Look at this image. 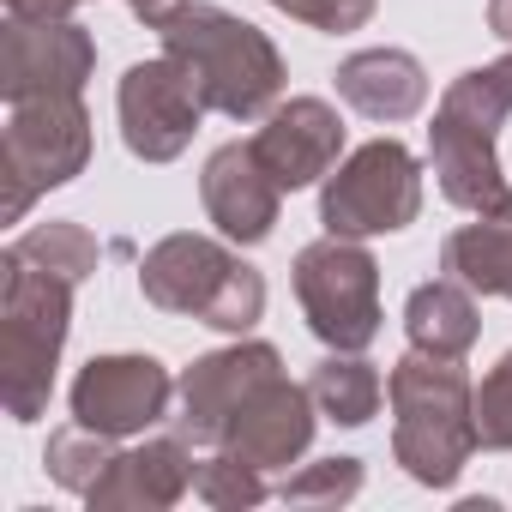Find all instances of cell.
<instances>
[{"instance_id":"obj_9","label":"cell","mask_w":512,"mask_h":512,"mask_svg":"<svg viewBox=\"0 0 512 512\" xmlns=\"http://www.w3.org/2000/svg\"><path fill=\"white\" fill-rule=\"evenodd\" d=\"M115 115H121V145L139 163H175L193 145V133L211 109H205L193 73L175 55H151V61H133L121 73Z\"/></svg>"},{"instance_id":"obj_25","label":"cell","mask_w":512,"mask_h":512,"mask_svg":"<svg viewBox=\"0 0 512 512\" xmlns=\"http://www.w3.org/2000/svg\"><path fill=\"white\" fill-rule=\"evenodd\" d=\"M476 446L482 452H512V350L476 386Z\"/></svg>"},{"instance_id":"obj_23","label":"cell","mask_w":512,"mask_h":512,"mask_svg":"<svg viewBox=\"0 0 512 512\" xmlns=\"http://www.w3.org/2000/svg\"><path fill=\"white\" fill-rule=\"evenodd\" d=\"M193 494L217 512H247V506H260L272 488H266V470H253L247 458L211 446V458H199V476H193Z\"/></svg>"},{"instance_id":"obj_15","label":"cell","mask_w":512,"mask_h":512,"mask_svg":"<svg viewBox=\"0 0 512 512\" xmlns=\"http://www.w3.org/2000/svg\"><path fill=\"white\" fill-rule=\"evenodd\" d=\"M253 151H260V163L278 175L284 193L314 187L344 157V115L326 97H290V103H278L266 115L260 133H253Z\"/></svg>"},{"instance_id":"obj_28","label":"cell","mask_w":512,"mask_h":512,"mask_svg":"<svg viewBox=\"0 0 512 512\" xmlns=\"http://www.w3.org/2000/svg\"><path fill=\"white\" fill-rule=\"evenodd\" d=\"M127 7H133V19H139V25H151V31H157V25L181 7V0H127Z\"/></svg>"},{"instance_id":"obj_29","label":"cell","mask_w":512,"mask_h":512,"mask_svg":"<svg viewBox=\"0 0 512 512\" xmlns=\"http://www.w3.org/2000/svg\"><path fill=\"white\" fill-rule=\"evenodd\" d=\"M488 31L500 43H512V0H488Z\"/></svg>"},{"instance_id":"obj_24","label":"cell","mask_w":512,"mask_h":512,"mask_svg":"<svg viewBox=\"0 0 512 512\" xmlns=\"http://www.w3.org/2000/svg\"><path fill=\"white\" fill-rule=\"evenodd\" d=\"M290 506H344L362 494V458H314L278 488Z\"/></svg>"},{"instance_id":"obj_27","label":"cell","mask_w":512,"mask_h":512,"mask_svg":"<svg viewBox=\"0 0 512 512\" xmlns=\"http://www.w3.org/2000/svg\"><path fill=\"white\" fill-rule=\"evenodd\" d=\"M85 0H7L13 19H73Z\"/></svg>"},{"instance_id":"obj_5","label":"cell","mask_w":512,"mask_h":512,"mask_svg":"<svg viewBox=\"0 0 512 512\" xmlns=\"http://www.w3.org/2000/svg\"><path fill=\"white\" fill-rule=\"evenodd\" d=\"M139 296L175 320H199L229 338H247L266 314V278L235 253V241H211L193 229L163 235L139 260Z\"/></svg>"},{"instance_id":"obj_20","label":"cell","mask_w":512,"mask_h":512,"mask_svg":"<svg viewBox=\"0 0 512 512\" xmlns=\"http://www.w3.org/2000/svg\"><path fill=\"white\" fill-rule=\"evenodd\" d=\"M308 392H314V404H320L326 422H338V428H368V422L380 416L386 380H380V368H374L362 350H332L326 362H314Z\"/></svg>"},{"instance_id":"obj_6","label":"cell","mask_w":512,"mask_h":512,"mask_svg":"<svg viewBox=\"0 0 512 512\" xmlns=\"http://www.w3.org/2000/svg\"><path fill=\"white\" fill-rule=\"evenodd\" d=\"M290 284H296L308 332L326 350H368L380 338L386 308H380V260L368 253V241L356 235L308 241L290 266Z\"/></svg>"},{"instance_id":"obj_13","label":"cell","mask_w":512,"mask_h":512,"mask_svg":"<svg viewBox=\"0 0 512 512\" xmlns=\"http://www.w3.org/2000/svg\"><path fill=\"white\" fill-rule=\"evenodd\" d=\"M199 205L205 217L217 223L223 241L235 247H260L272 229H278V211H284V187L278 175L260 163L253 139H229L205 157L199 169Z\"/></svg>"},{"instance_id":"obj_19","label":"cell","mask_w":512,"mask_h":512,"mask_svg":"<svg viewBox=\"0 0 512 512\" xmlns=\"http://www.w3.org/2000/svg\"><path fill=\"white\" fill-rule=\"evenodd\" d=\"M440 272L470 284L476 296L512 302V211L506 217H476L440 241Z\"/></svg>"},{"instance_id":"obj_3","label":"cell","mask_w":512,"mask_h":512,"mask_svg":"<svg viewBox=\"0 0 512 512\" xmlns=\"http://www.w3.org/2000/svg\"><path fill=\"white\" fill-rule=\"evenodd\" d=\"M392 458L422 488H452L476 458V386L458 356H398L392 380Z\"/></svg>"},{"instance_id":"obj_11","label":"cell","mask_w":512,"mask_h":512,"mask_svg":"<svg viewBox=\"0 0 512 512\" xmlns=\"http://www.w3.org/2000/svg\"><path fill=\"white\" fill-rule=\"evenodd\" d=\"M97 73V37L79 19H13L0 25V97H55V91H85Z\"/></svg>"},{"instance_id":"obj_26","label":"cell","mask_w":512,"mask_h":512,"mask_svg":"<svg viewBox=\"0 0 512 512\" xmlns=\"http://www.w3.org/2000/svg\"><path fill=\"white\" fill-rule=\"evenodd\" d=\"M266 7L290 13V19H296V25H308V31L344 37V31H362V25L374 19L380 0H266Z\"/></svg>"},{"instance_id":"obj_10","label":"cell","mask_w":512,"mask_h":512,"mask_svg":"<svg viewBox=\"0 0 512 512\" xmlns=\"http://www.w3.org/2000/svg\"><path fill=\"white\" fill-rule=\"evenodd\" d=\"M175 374L157 356L121 350V356H91L73 380V422L109 434V440H133L145 428H157L175 404Z\"/></svg>"},{"instance_id":"obj_18","label":"cell","mask_w":512,"mask_h":512,"mask_svg":"<svg viewBox=\"0 0 512 512\" xmlns=\"http://www.w3.org/2000/svg\"><path fill=\"white\" fill-rule=\"evenodd\" d=\"M404 338L410 350L422 356H470L476 338H482V314H476V290L458 284V278H434V284H416L410 302H404Z\"/></svg>"},{"instance_id":"obj_1","label":"cell","mask_w":512,"mask_h":512,"mask_svg":"<svg viewBox=\"0 0 512 512\" xmlns=\"http://www.w3.org/2000/svg\"><path fill=\"white\" fill-rule=\"evenodd\" d=\"M157 43L163 55H175L205 109L223 115V121H266L284 97V55L278 43L235 19L229 7H211V0H181V7L157 25Z\"/></svg>"},{"instance_id":"obj_16","label":"cell","mask_w":512,"mask_h":512,"mask_svg":"<svg viewBox=\"0 0 512 512\" xmlns=\"http://www.w3.org/2000/svg\"><path fill=\"white\" fill-rule=\"evenodd\" d=\"M199 476V458H193V440L181 434H157V440H139L127 452L109 458V470L97 476V488L85 494L91 512H169Z\"/></svg>"},{"instance_id":"obj_22","label":"cell","mask_w":512,"mask_h":512,"mask_svg":"<svg viewBox=\"0 0 512 512\" xmlns=\"http://www.w3.org/2000/svg\"><path fill=\"white\" fill-rule=\"evenodd\" d=\"M115 452H121V446H115L109 434H97V428H85V422H67V428H55V434H49L43 464H49V476H55L67 494H91Z\"/></svg>"},{"instance_id":"obj_4","label":"cell","mask_w":512,"mask_h":512,"mask_svg":"<svg viewBox=\"0 0 512 512\" xmlns=\"http://www.w3.org/2000/svg\"><path fill=\"white\" fill-rule=\"evenodd\" d=\"M73 296L79 284L31 266L19 247L0 253V404L19 428L49 410L55 368L73 332Z\"/></svg>"},{"instance_id":"obj_17","label":"cell","mask_w":512,"mask_h":512,"mask_svg":"<svg viewBox=\"0 0 512 512\" xmlns=\"http://www.w3.org/2000/svg\"><path fill=\"white\" fill-rule=\"evenodd\" d=\"M332 85H338L344 109H356L362 121H380V127H398V121L422 115V103H428V67L410 49H392V43L344 55Z\"/></svg>"},{"instance_id":"obj_7","label":"cell","mask_w":512,"mask_h":512,"mask_svg":"<svg viewBox=\"0 0 512 512\" xmlns=\"http://www.w3.org/2000/svg\"><path fill=\"white\" fill-rule=\"evenodd\" d=\"M0 163H7V223H19L37 193H55L67 181H79L85 163H91L85 91H55V97L7 103Z\"/></svg>"},{"instance_id":"obj_14","label":"cell","mask_w":512,"mask_h":512,"mask_svg":"<svg viewBox=\"0 0 512 512\" xmlns=\"http://www.w3.org/2000/svg\"><path fill=\"white\" fill-rule=\"evenodd\" d=\"M314 428H320V404L308 386H296L290 374H272L247 392V404L229 416L223 428V452L247 458L253 470H290L308 446H314Z\"/></svg>"},{"instance_id":"obj_21","label":"cell","mask_w":512,"mask_h":512,"mask_svg":"<svg viewBox=\"0 0 512 512\" xmlns=\"http://www.w3.org/2000/svg\"><path fill=\"white\" fill-rule=\"evenodd\" d=\"M31 266H43V272H61L67 284H85L97 266H103V247H97V235L85 229V223H67V217H55V223H37V229H25L19 241H13Z\"/></svg>"},{"instance_id":"obj_8","label":"cell","mask_w":512,"mask_h":512,"mask_svg":"<svg viewBox=\"0 0 512 512\" xmlns=\"http://www.w3.org/2000/svg\"><path fill=\"white\" fill-rule=\"evenodd\" d=\"M422 217V163L404 139H368L356 145L320 187V223L326 235H398Z\"/></svg>"},{"instance_id":"obj_2","label":"cell","mask_w":512,"mask_h":512,"mask_svg":"<svg viewBox=\"0 0 512 512\" xmlns=\"http://www.w3.org/2000/svg\"><path fill=\"white\" fill-rule=\"evenodd\" d=\"M512 115V49L488 67L458 73L440 91L434 127H428V163L440 193L470 217H506L512 181L500 169V127Z\"/></svg>"},{"instance_id":"obj_12","label":"cell","mask_w":512,"mask_h":512,"mask_svg":"<svg viewBox=\"0 0 512 512\" xmlns=\"http://www.w3.org/2000/svg\"><path fill=\"white\" fill-rule=\"evenodd\" d=\"M284 374V356L266 344V338H235L223 350H205L181 368L175 392H181V416H175V434L193 440V446H217L229 416L247 404V392Z\"/></svg>"}]
</instances>
